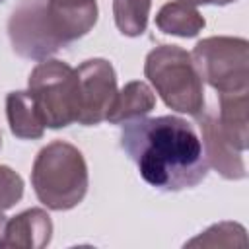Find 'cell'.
<instances>
[{
	"label": "cell",
	"mask_w": 249,
	"mask_h": 249,
	"mask_svg": "<svg viewBox=\"0 0 249 249\" xmlns=\"http://www.w3.org/2000/svg\"><path fill=\"white\" fill-rule=\"evenodd\" d=\"M97 21V6L66 8L51 0H19L8 18L12 49L29 60H47L82 39Z\"/></svg>",
	"instance_id": "obj_2"
},
{
	"label": "cell",
	"mask_w": 249,
	"mask_h": 249,
	"mask_svg": "<svg viewBox=\"0 0 249 249\" xmlns=\"http://www.w3.org/2000/svg\"><path fill=\"white\" fill-rule=\"evenodd\" d=\"M0 2H4V0H0Z\"/></svg>",
	"instance_id": "obj_20"
},
{
	"label": "cell",
	"mask_w": 249,
	"mask_h": 249,
	"mask_svg": "<svg viewBox=\"0 0 249 249\" xmlns=\"http://www.w3.org/2000/svg\"><path fill=\"white\" fill-rule=\"evenodd\" d=\"M154 107H156V95L152 88L142 80H132L124 84L121 91H117L107 121L111 124H123L126 121L146 117Z\"/></svg>",
	"instance_id": "obj_12"
},
{
	"label": "cell",
	"mask_w": 249,
	"mask_h": 249,
	"mask_svg": "<svg viewBox=\"0 0 249 249\" xmlns=\"http://www.w3.org/2000/svg\"><path fill=\"white\" fill-rule=\"evenodd\" d=\"M181 2H187L191 6H200V4H214V0H181Z\"/></svg>",
	"instance_id": "obj_17"
},
{
	"label": "cell",
	"mask_w": 249,
	"mask_h": 249,
	"mask_svg": "<svg viewBox=\"0 0 249 249\" xmlns=\"http://www.w3.org/2000/svg\"><path fill=\"white\" fill-rule=\"evenodd\" d=\"M152 0H113V18L124 37H140L148 27Z\"/></svg>",
	"instance_id": "obj_14"
},
{
	"label": "cell",
	"mask_w": 249,
	"mask_h": 249,
	"mask_svg": "<svg viewBox=\"0 0 249 249\" xmlns=\"http://www.w3.org/2000/svg\"><path fill=\"white\" fill-rule=\"evenodd\" d=\"M23 196V179L8 165H0V214L16 206Z\"/></svg>",
	"instance_id": "obj_16"
},
{
	"label": "cell",
	"mask_w": 249,
	"mask_h": 249,
	"mask_svg": "<svg viewBox=\"0 0 249 249\" xmlns=\"http://www.w3.org/2000/svg\"><path fill=\"white\" fill-rule=\"evenodd\" d=\"M220 109L216 113L218 126L226 140L239 152L247 150L249 140V91H237V93H220L218 97Z\"/></svg>",
	"instance_id": "obj_10"
},
{
	"label": "cell",
	"mask_w": 249,
	"mask_h": 249,
	"mask_svg": "<svg viewBox=\"0 0 249 249\" xmlns=\"http://www.w3.org/2000/svg\"><path fill=\"white\" fill-rule=\"evenodd\" d=\"M144 74L169 109L193 117L204 109L202 80L191 53L179 45H160L152 49L144 62Z\"/></svg>",
	"instance_id": "obj_4"
},
{
	"label": "cell",
	"mask_w": 249,
	"mask_h": 249,
	"mask_svg": "<svg viewBox=\"0 0 249 249\" xmlns=\"http://www.w3.org/2000/svg\"><path fill=\"white\" fill-rule=\"evenodd\" d=\"M6 117L16 138L37 140L45 132V123L29 91H10L6 95Z\"/></svg>",
	"instance_id": "obj_11"
},
{
	"label": "cell",
	"mask_w": 249,
	"mask_h": 249,
	"mask_svg": "<svg viewBox=\"0 0 249 249\" xmlns=\"http://www.w3.org/2000/svg\"><path fill=\"white\" fill-rule=\"evenodd\" d=\"M196 123L200 128V144L204 152V160L208 167H214L224 179L230 181H239L247 177V167L243 161V152L235 150L226 136L222 134L218 126L216 113L212 109H202L196 115Z\"/></svg>",
	"instance_id": "obj_8"
},
{
	"label": "cell",
	"mask_w": 249,
	"mask_h": 249,
	"mask_svg": "<svg viewBox=\"0 0 249 249\" xmlns=\"http://www.w3.org/2000/svg\"><path fill=\"white\" fill-rule=\"evenodd\" d=\"M202 82L218 93L249 91V43L243 37L214 35L198 41L191 53Z\"/></svg>",
	"instance_id": "obj_6"
},
{
	"label": "cell",
	"mask_w": 249,
	"mask_h": 249,
	"mask_svg": "<svg viewBox=\"0 0 249 249\" xmlns=\"http://www.w3.org/2000/svg\"><path fill=\"white\" fill-rule=\"evenodd\" d=\"M235 0H214V6H226V4H231Z\"/></svg>",
	"instance_id": "obj_18"
},
{
	"label": "cell",
	"mask_w": 249,
	"mask_h": 249,
	"mask_svg": "<svg viewBox=\"0 0 249 249\" xmlns=\"http://www.w3.org/2000/svg\"><path fill=\"white\" fill-rule=\"evenodd\" d=\"M204 25L206 21L196 10V6H191L181 0L163 4L156 16V27L161 33L183 37V39L196 37L204 29Z\"/></svg>",
	"instance_id": "obj_13"
},
{
	"label": "cell",
	"mask_w": 249,
	"mask_h": 249,
	"mask_svg": "<svg viewBox=\"0 0 249 249\" xmlns=\"http://www.w3.org/2000/svg\"><path fill=\"white\" fill-rule=\"evenodd\" d=\"M31 185L39 202L49 210L64 212L78 206L89 185L82 152L64 140L43 146L31 167Z\"/></svg>",
	"instance_id": "obj_3"
},
{
	"label": "cell",
	"mask_w": 249,
	"mask_h": 249,
	"mask_svg": "<svg viewBox=\"0 0 249 249\" xmlns=\"http://www.w3.org/2000/svg\"><path fill=\"white\" fill-rule=\"evenodd\" d=\"M80 82V113L78 124L95 126L101 121H107V115L117 97V74L109 60L89 58L84 60L78 68Z\"/></svg>",
	"instance_id": "obj_7"
},
{
	"label": "cell",
	"mask_w": 249,
	"mask_h": 249,
	"mask_svg": "<svg viewBox=\"0 0 249 249\" xmlns=\"http://www.w3.org/2000/svg\"><path fill=\"white\" fill-rule=\"evenodd\" d=\"M123 152L140 177L161 193H179L202 183L208 175L200 138L191 123L175 115L140 117L123 123Z\"/></svg>",
	"instance_id": "obj_1"
},
{
	"label": "cell",
	"mask_w": 249,
	"mask_h": 249,
	"mask_svg": "<svg viewBox=\"0 0 249 249\" xmlns=\"http://www.w3.org/2000/svg\"><path fill=\"white\" fill-rule=\"evenodd\" d=\"M0 146H2V138H0Z\"/></svg>",
	"instance_id": "obj_19"
},
{
	"label": "cell",
	"mask_w": 249,
	"mask_h": 249,
	"mask_svg": "<svg viewBox=\"0 0 249 249\" xmlns=\"http://www.w3.org/2000/svg\"><path fill=\"white\" fill-rule=\"evenodd\" d=\"M27 88L47 128H64L78 121L80 82L76 68L68 62L41 60L31 70Z\"/></svg>",
	"instance_id": "obj_5"
},
{
	"label": "cell",
	"mask_w": 249,
	"mask_h": 249,
	"mask_svg": "<svg viewBox=\"0 0 249 249\" xmlns=\"http://www.w3.org/2000/svg\"><path fill=\"white\" fill-rule=\"evenodd\" d=\"M53 220L43 208H27L12 218L2 216L0 247L41 249L51 243Z\"/></svg>",
	"instance_id": "obj_9"
},
{
	"label": "cell",
	"mask_w": 249,
	"mask_h": 249,
	"mask_svg": "<svg viewBox=\"0 0 249 249\" xmlns=\"http://www.w3.org/2000/svg\"><path fill=\"white\" fill-rule=\"evenodd\" d=\"M247 239H245V228L241 224L235 222H220L210 226L208 230H204L200 235H196L195 239L187 241L185 247H245Z\"/></svg>",
	"instance_id": "obj_15"
}]
</instances>
